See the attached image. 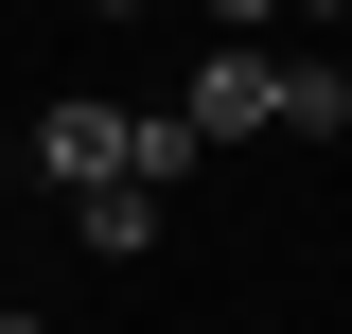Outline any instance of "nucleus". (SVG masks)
Here are the masks:
<instances>
[{
  "label": "nucleus",
  "mask_w": 352,
  "mask_h": 334,
  "mask_svg": "<svg viewBox=\"0 0 352 334\" xmlns=\"http://www.w3.org/2000/svg\"><path fill=\"white\" fill-rule=\"evenodd\" d=\"M0 334H36V317H0Z\"/></svg>",
  "instance_id": "obj_3"
},
{
  "label": "nucleus",
  "mask_w": 352,
  "mask_h": 334,
  "mask_svg": "<svg viewBox=\"0 0 352 334\" xmlns=\"http://www.w3.org/2000/svg\"><path fill=\"white\" fill-rule=\"evenodd\" d=\"M352 124V71H335V53H282V141H335Z\"/></svg>",
  "instance_id": "obj_2"
},
{
  "label": "nucleus",
  "mask_w": 352,
  "mask_h": 334,
  "mask_svg": "<svg viewBox=\"0 0 352 334\" xmlns=\"http://www.w3.org/2000/svg\"><path fill=\"white\" fill-rule=\"evenodd\" d=\"M176 124H194V141H247V124H282V53H247V36H229V53H194Z\"/></svg>",
  "instance_id": "obj_1"
}]
</instances>
